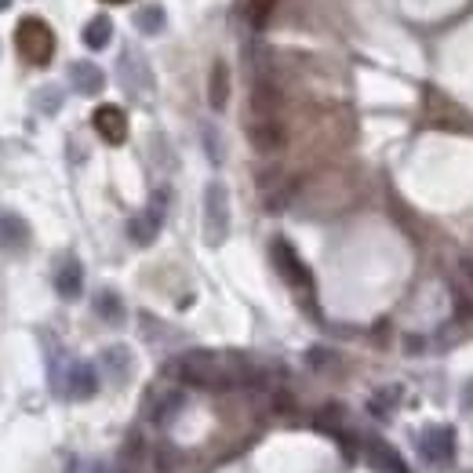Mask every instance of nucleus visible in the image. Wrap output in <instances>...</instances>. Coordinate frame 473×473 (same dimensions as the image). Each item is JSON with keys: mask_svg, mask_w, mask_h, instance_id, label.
I'll return each mask as SVG.
<instances>
[{"mask_svg": "<svg viewBox=\"0 0 473 473\" xmlns=\"http://www.w3.org/2000/svg\"><path fill=\"white\" fill-rule=\"evenodd\" d=\"M273 4H277V0H247V18H251V26H266Z\"/></svg>", "mask_w": 473, "mask_h": 473, "instance_id": "21", "label": "nucleus"}, {"mask_svg": "<svg viewBox=\"0 0 473 473\" xmlns=\"http://www.w3.org/2000/svg\"><path fill=\"white\" fill-rule=\"evenodd\" d=\"M15 47H18V55H22L29 66H47L51 55H55V33H51V26H47L44 18L29 15V18H22L18 29H15Z\"/></svg>", "mask_w": 473, "mask_h": 473, "instance_id": "2", "label": "nucleus"}, {"mask_svg": "<svg viewBox=\"0 0 473 473\" xmlns=\"http://www.w3.org/2000/svg\"><path fill=\"white\" fill-rule=\"evenodd\" d=\"M37 99H44V113H55V110H58V91H55V88H47V91L37 95Z\"/></svg>", "mask_w": 473, "mask_h": 473, "instance_id": "24", "label": "nucleus"}, {"mask_svg": "<svg viewBox=\"0 0 473 473\" xmlns=\"http://www.w3.org/2000/svg\"><path fill=\"white\" fill-rule=\"evenodd\" d=\"M168 372H172L175 379L190 383V386H201V390H230L236 383H247L240 372H230V368H226L223 357H215V353H208V350H190V353L175 357Z\"/></svg>", "mask_w": 473, "mask_h": 473, "instance_id": "1", "label": "nucleus"}, {"mask_svg": "<svg viewBox=\"0 0 473 473\" xmlns=\"http://www.w3.org/2000/svg\"><path fill=\"white\" fill-rule=\"evenodd\" d=\"M95 313H99L102 321H110V324H121V321H124V306H121L117 291H99V295H95Z\"/></svg>", "mask_w": 473, "mask_h": 473, "instance_id": "19", "label": "nucleus"}, {"mask_svg": "<svg viewBox=\"0 0 473 473\" xmlns=\"http://www.w3.org/2000/svg\"><path fill=\"white\" fill-rule=\"evenodd\" d=\"M463 401H467V408H470V412H473V383H470V386H467V394H463Z\"/></svg>", "mask_w": 473, "mask_h": 473, "instance_id": "25", "label": "nucleus"}, {"mask_svg": "<svg viewBox=\"0 0 473 473\" xmlns=\"http://www.w3.org/2000/svg\"><path fill=\"white\" fill-rule=\"evenodd\" d=\"M161 223H164V205L161 201H153L146 212H139L131 223H128V236L135 240V244H153L157 234H161Z\"/></svg>", "mask_w": 473, "mask_h": 473, "instance_id": "8", "label": "nucleus"}, {"mask_svg": "<svg viewBox=\"0 0 473 473\" xmlns=\"http://www.w3.org/2000/svg\"><path fill=\"white\" fill-rule=\"evenodd\" d=\"M91 124H95L99 139H106L110 146H121V142L128 139V117H124V110L113 106V102L99 106V110L91 113Z\"/></svg>", "mask_w": 473, "mask_h": 473, "instance_id": "6", "label": "nucleus"}, {"mask_svg": "<svg viewBox=\"0 0 473 473\" xmlns=\"http://www.w3.org/2000/svg\"><path fill=\"white\" fill-rule=\"evenodd\" d=\"M277 106H280V95L273 84L258 80L251 88V117H277Z\"/></svg>", "mask_w": 473, "mask_h": 473, "instance_id": "15", "label": "nucleus"}, {"mask_svg": "<svg viewBox=\"0 0 473 473\" xmlns=\"http://www.w3.org/2000/svg\"><path fill=\"white\" fill-rule=\"evenodd\" d=\"M419 452L434 470H441L456 456V434L448 426H426V434L419 437Z\"/></svg>", "mask_w": 473, "mask_h": 473, "instance_id": "5", "label": "nucleus"}, {"mask_svg": "<svg viewBox=\"0 0 473 473\" xmlns=\"http://www.w3.org/2000/svg\"><path fill=\"white\" fill-rule=\"evenodd\" d=\"M208 102H212V110H226V102H230V69H226V62H215L212 73H208Z\"/></svg>", "mask_w": 473, "mask_h": 473, "instance_id": "14", "label": "nucleus"}, {"mask_svg": "<svg viewBox=\"0 0 473 473\" xmlns=\"http://www.w3.org/2000/svg\"><path fill=\"white\" fill-rule=\"evenodd\" d=\"M55 291H58L62 299H77V295L84 291V266H80L73 255H66V258L58 262V269H55Z\"/></svg>", "mask_w": 473, "mask_h": 473, "instance_id": "11", "label": "nucleus"}, {"mask_svg": "<svg viewBox=\"0 0 473 473\" xmlns=\"http://www.w3.org/2000/svg\"><path fill=\"white\" fill-rule=\"evenodd\" d=\"M219 135H212V128H205V142H208V153H212V161L219 164L223 161V150H219V142H215Z\"/></svg>", "mask_w": 473, "mask_h": 473, "instance_id": "23", "label": "nucleus"}, {"mask_svg": "<svg viewBox=\"0 0 473 473\" xmlns=\"http://www.w3.org/2000/svg\"><path fill=\"white\" fill-rule=\"evenodd\" d=\"M95 473H110V470H106V467H95Z\"/></svg>", "mask_w": 473, "mask_h": 473, "instance_id": "27", "label": "nucleus"}, {"mask_svg": "<svg viewBox=\"0 0 473 473\" xmlns=\"http://www.w3.org/2000/svg\"><path fill=\"white\" fill-rule=\"evenodd\" d=\"M29 223L22 219V215H15V212H0V247L4 251H11V255H18V251H26L29 247Z\"/></svg>", "mask_w": 473, "mask_h": 473, "instance_id": "9", "label": "nucleus"}, {"mask_svg": "<svg viewBox=\"0 0 473 473\" xmlns=\"http://www.w3.org/2000/svg\"><path fill=\"white\" fill-rule=\"evenodd\" d=\"M269 255H273V266H277V273H280V277H284L291 288H313V277H310L306 262L295 255V247H291L288 240H273Z\"/></svg>", "mask_w": 473, "mask_h": 473, "instance_id": "4", "label": "nucleus"}, {"mask_svg": "<svg viewBox=\"0 0 473 473\" xmlns=\"http://www.w3.org/2000/svg\"><path fill=\"white\" fill-rule=\"evenodd\" d=\"M11 7V0H0V11H7Z\"/></svg>", "mask_w": 473, "mask_h": 473, "instance_id": "26", "label": "nucleus"}, {"mask_svg": "<svg viewBox=\"0 0 473 473\" xmlns=\"http://www.w3.org/2000/svg\"><path fill=\"white\" fill-rule=\"evenodd\" d=\"M175 463H179V452H175V448H161V452H157V467L164 473L175 470Z\"/></svg>", "mask_w": 473, "mask_h": 473, "instance_id": "22", "label": "nucleus"}, {"mask_svg": "<svg viewBox=\"0 0 473 473\" xmlns=\"http://www.w3.org/2000/svg\"><path fill=\"white\" fill-rule=\"evenodd\" d=\"M69 84H73V91L77 95H99L102 91V84H106V77H102V69L95 66V62H73L69 66Z\"/></svg>", "mask_w": 473, "mask_h": 473, "instance_id": "12", "label": "nucleus"}, {"mask_svg": "<svg viewBox=\"0 0 473 473\" xmlns=\"http://www.w3.org/2000/svg\"><path fill=\"white\" fill-rule=\"evenodd\" d=\"M110 40H113V18H110V15H95V18L84 26V44H88L91 51H102Z\"/></svg>", "mask_w": 473, "mask_h": 473, "instance_id": "16", "label": "nucleus"}, {"mask_svg": "<svg viewBox=\"0 0 473 473\" xmlns=\"http://www.w3.org/2000/svg\"><path fill=\"white\" fill-rule=\"evenodd\" d=\"M368 459L383 473H408V467L401 463V456L390 445H383V441H368Z\"/></svg>", "mask_w": 473, "mask_h": 473, "instance_id": "17", "label": "nucleus"}, {"mask_svg": "<svg viewBox=\"0 0 473 473\" xmlns=\"http://www.w3.org/2000/svg\"><path fill=\"white\" fill-rule=\"evenodd\" d=\"M95 390H99V372H95L88 361L69 364V375H66V394H69L73 401H88Z\"/></svg>", "mask_w": 473, "mask_h": 473, "instance_id": "10", "label": "nucleus"}, {"mask_svg": "<svg viewBox=\"0 0 473 473\" xmlns=\"http://www.w3.org/2000/svg\"><path fill=\"white\" fill-rule=\"evenodd\" d=\"M102 368H106V379L121 386V383L131 375V353H128V346H110V350H102Z\"/></svg>", "mask_w": 473, "mask_h": 473, "instance_id": "13", "label": "nucleus"}, {"mask_svg": "<svg viewBox=\"0 0 473 473\" xmlns=\"http://www.w3.org/2000/svg\"><path fill=\"white\" fill-rule=\"evenodd\" d=\"M106 4H128V0H106Z\"/></svg>", "mask_w": 473, "mask_h": 473, "instance_id": "28", "label": "nucleus"}, {"mask_svg": "<svg viewBox=\"0 0 473 473\" xmlns=\"http://www.w3.org/2000/svg\"><path fill=\"white\" fill-rule=\"evenodd\" d=\"M230 236V194L223 183H208L205 190V240L219 247Z\"/></svg>", "mask_w": 473, "mask_h": 473, "instance_id": "3", "label": "nucleus"}, {"mask_svg": "<svg viewBox=\"0 0 473 473\" xmlns=\"http://www.w3.org/2000/svg\"><path fill=\"white\" fill-rule=\"evenodd\" d=\"M247 139L258 153H277L284 146V128L277 117H251L247 121Z\"/></svg>", "mask_w": 473, "mask_h": 473, "instance_id": "7", "label": "nucleus"}, {"mask_svg": "<svg viewBox=\"0 0 473 473\" xmlns=\"http://www.w3.org/2000/svg\"><path fill=\"white\" fill-rule=\"evenodd\" d=\"M179 412H183V394H179V390H172V394H164V397L153 405L150 419H153L157 426H168V423H172Z\"/></svg>", "mask_w": 473, "mask_h": 473, "instance_id": "18", "label": "nucleus"}, {"mask_svg": "<svg viewBox=\"0 0 473 473\" xmlns=\"http://www.w3.org/2000/svg\"><path fill=\"white\" fill-rule=\"evenodd\" d=\"M135 26H139L142 33H161V29H164V7L146 4L142 11H135Z\"/></svg>", "mask_w": 473, "mask_h": 473, "instance_id": "20", "label": "nucleus"}]
</instances>
